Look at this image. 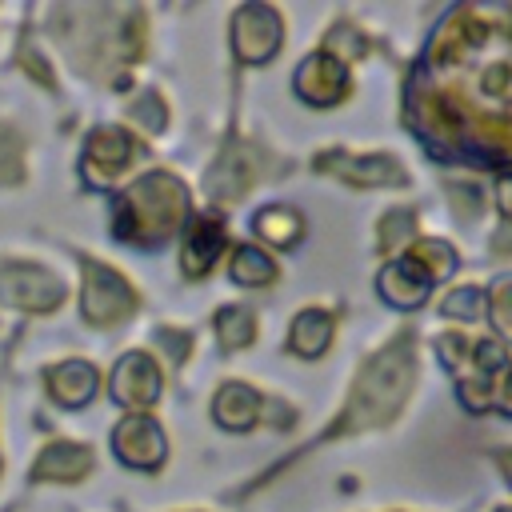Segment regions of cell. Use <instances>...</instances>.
<instances>
[{
    "mask_svg": "<svg viewBox=\"0 0 512 512\" xmlns=\"http://www.w3.org/2000/svg\"><path fill=\"white\" fill-rule=\"evenodd\" d=\"M480 308H484V296H480V288H456L444 304H440V312L444 316H460V320H476L480 316Z\"/></svg>",
    "mask_w": 512,
    "mask_h": 512,
    "instance_id": "obj_23",
    "label": "cell"
},
{
    "mask_svg": "<svg viewBox=\"0 0 512 512\" xmlns=\"http://www.w3.org/2000/svg\"><path fill=\"white\" fill-rule=\"evenodd\" d=\"M24 176V144L12 128L0 124V184H16Z\"/></svg>",
    "mask_w": 512,
    "mask_h": 512,
    "instance_id": "obj_22",
    "label": "cell"
},
{
    "mask_svg": "<svg viewBox=\"0 0 512 512\" xmlns=\"http://www.w3.org/2000/svg\"><path fill=\"white\" fill-rule=\"evenodd\" d=\"M88 468H92L88 448H80V444H52V448L40 452L32 476L36 480H64L68 484V480H80Z\"/></svg>",
    "mask_w": 512,
    "mask_h": 512,
    "instance_id": "obj_15",
    "label": "cell"
},
{
    "mask_svg": "<svg viewBox=\"0 0 512 512\" xmlns=\"http://www.w3.org/2000/svg\"><path fill=\"white\" fill-rule=\"evenodd\" d=\"M384 224H388V228H380V248L392 252V248L412 232V212H408V208H396V212H388Z\"/></svg>",
    "mask_w": 512,
    "mask_h": 512,
    "instance_id": "obj_25",
    "label": "cell"
},
{
    "mask_svg": "<svg viewBox=\"0 0 512 512\" xmlns=\"http://www.w3.org/2000/svg\"><path fill=\"white\" fill-rule=\"evenodd\" d=\"M212 412H216V420H220L224 428H236V432H240V428L256 424V416H260V396H256L248 384L232 380V384H224V388L216 392Z\"/></svg>",
    "mask_w": 512,
    "mask_h": 512,
    "instance_id": "obj_16",
    "label": "cell"
},
{
    "mask_svg": "<svg viewBox=\"0 0 512 512\" xmlns=\"http://www.w3.org/2000/svg\"><path fill=\"white\" fill-rule=\"evenodd\" d=\"M128 116H132L136 124H144L148 132H160V128H164V104H160V96H144V100H136V104L128 108Z\"/></svg>",
    "mask_w": 512,
    "mask_h": 512,
    "instance_id": "obj_26",
    "label": "cell"
},
{
    "mask_svg": "<svg viewBox=\"0 0 512 512\" xmlns=\"http://www.w3.org/2000/svg\"><path fill=\"white\" fill-rule=\"evenodd\" d=\"M500 212H504V216L512 220V176H508V180L500 184Z\"/></svg>",
    "mask_w": 512,
    "mask_h": 512,
    "instance_id": "obj_30",
    "label": "cell"
},
{
    "mask_svg": "<svg viewBox=\"0 0 512 512\" xmlns=\"http://www.w3.org/2000/svg\"><path fill=\"white\" fill-rule=\"evenodd\" d=\"M328 340H332V316L328 312H316V308L300 312L296 324H292V332H288V348L296 356H320L328 348Z\"/></svg>",
    "mask_w": 512,
    "mask_h": 512,
    "instance_id": "obj_17",
    "label": "cell"
},
{
    "mask_svg": "<svg viewBox=\"0 0 512 512\" xmlns=\"http://www.w3.org/2000/svg\"><path fill=\"white\" fill-rule=\"evenodd\" d=\"M252 228L264 236V240H272V244H296L300 240V232H304V224H300V212H292V208H284V204H272V208H264L256 220H252Z\"/></svg>",
    "mask_w": 512,
    "mask_h": 512,
    "instance_id": "obj_18",
    "label": "cell"
},
{
    "mask_svg": "<svg viewBox=\"0 0 512 512\" xmlns=\"http://www.w3.org/2000/svg\"><path fill=\"white\" fill-rule=\"evenodd\" d=\"M0 300L24 312H48L64 300V288L56 276H48L36 264H4L0 268Z\"/></svg>",
    "mask_w": 512,
    "mask_h": 512,
    "instance_id": "obj_4",
    "label": "cell"
},
{
    "mask_svg": "<svg viewBox=\"0 0 512 512\" xmlns=\"http://www.w3.org/2000/svg\"><path fill=\"white\" fill-rule=\"evenodd\" d=\"M412 260L428 272V276H448L456 268V252L444 244V240H420L412 248Z\"/></svg>",
    "mask_w": 512,
    "mask_h": 512,
    "instance_id": "obj_21",
    "label": "cell"
},
{
    "mask_svg": "<svg viewBox=\"0 0 512 512\" xmlns=\"http://www.w3.org/2000/svg\"><path fill=\"white\" fill-rule=\"evenodd\" d=\"M280 44V16L268 4H248L232 20V48L244 64H260Z\"/></svg>",
    "mask_w": 512,
    "mask_h": 512,
    "instance_id": "obj_5",
    "label": "cell"
},
{
    "mask_svg": "<svg viewBox=\"0 0 512 512\" xmlns=\"http://www.w3.org/2000/svg\"><path fill=\"white\" fill-rule=\"evenodd\" d=\"M328 48H344V60L364 56V40H360V36H340V28L328 36Z\"/></svg>",
    "mask_w": 512,
    "mask_h": 512,
    "instance_id": "obj_27",
    "label": "cell"
},
{
    "mask_svg": "<svg viewBox=\"0 0 512 512\" xmlns=\"http://www.w3.org/2000/svg\"><path fill=\"white\" fill-rule=\"evenodd\" d=\"M492 320L512 340V276H500L492 284Z\"/></svg>",
    "mask_w": 512,
    "mask_h": 512,
    "instance_id": "obj_24",
    "label": "cell"
},
{
    "mask_svg": "<svg viewBox=\"0 0 512 512\" xmlns=\"http://www.w3.org/2000/svg\"><path fill=\"white\" fill-rule=\"evenodd\" d=\"M220 252H224V224L212 220V216L192 220L188 244H184V272H188V276H204V272L216 264Z\"/></svg>",
    "mask_w": 512,
    "mask_h": 512,
    "instance_id": "obj_13",
    "label": "cell"
},
{
    "mask_svg": "<svg viewBox=\"0 0 512 512\" xmlns=\"http://www.w3.org/2000/svg\"><path fill=\"white\" fill-rule=\"evenodd\" d=\"M48 392H52L60 404H68V408H80V404H88L92 392H96V368L84 364V360H64V364H56V368L48 372Z\"/></svg>",
    "mask_w": 512,
    "mask_h": 512,
    "instance_id": "obj_14",
    "label": "cell"
},
{
    "mask_svg": "<svg viewBox=\"0 0 512 512\" xmlns=\"http://www.w3.org/2000/svg\"><path fill=\"white\" fill-rule=\"evenodd\" d=\"M428 280L432 276L412 256H404V260H396V264H388L380 272V296L388 304H396V308H412V304H420L428 296Z\"/></svg>",
    "mask_w": 512,
    "mask_h": 512,
    "instance_id": "obj_12",
    "label": "cell"
},
{
    "mask_svg": "<svg viewBox=\"0 0 512 512\" xmlns=\"http://www.w3.org/2000/svg\"><path fill=\"white\" fill-rule=\"evenodd\" d=\"M296 92L312 104H336L344 92H348V72H344V60H332V56H312L304 60V68L296 72Z\"/></svg>",
    "mask_w": 512,
    "mask_h": 512,
    "instance_id": "obj_10",
    "label": "cell"
},
{
    "mask_svg": "<svg viewBox=\"0 0 512 512\" xmlns=\"http://www.w3.org/2000/svg\"><path fill=\"white\" fill-rule=\"evenodd\" d=\"M416 364H412V348L408 336H400L396 344H388L384 352H376L364 372L352 384V396L340 412V420L328 428V436H344V432H360L372 424H384L388 416H396V408L404 404L408 388H412Z\"/></svg>",
    "mask_w": 512,
    "mask_h": 512,
    "instance_id": "obj_1",
    "label": "cell"
},
{
    "mask_svg": "<svg viewBox=\"0 0 512 512\" xmlns=\"http://www.w3.org/2000/svg\"><path fill=\"white\" fill-rule=\"evenodd\" d=\"M188 212V196L184 184L168 172H148L144 180H136L116 208V232L124 240L136 244H160L176 232V224Z\"/></svg>",
    "mask_w": 512,
    "mask_h": 512,
    "instance_id": "obj_2",
    "label": "cell"
},
{
    "mask_svg": "<svg viewBox=\"0 0 512 512\" xmlns=\"http://www.w3.org/2000/svg\"><path fill=\"white\" fill-rule=\"evenodd\" d=\"M216 332H220V344L224 348H244V344H252L256 340V316L248 312V308H224L220 316H216Z\"/></svg>",
    "mask_w": 512,
    "mask_h": 512,
    "instance_id": "obj_20",
    "label": "cell"
},
{
    "mask_svg": "<svg viewBox=\"0 0 512 512\" xmlns=\"http://www.w3.org/2000/svg\"><path fill=\"white\" fill-rule=\"evenodd\" d=\"M112 396L128 408H144L160 396V368L148 352H128L112 372Z\"/></svg>",
    "mask_w": 512,
    "mask_h": 512,
    "instance_id": "obj_7",
    "label": "cell"
},
{
    "mask_svg": "<svg viewBox=\"0 0 512 512\" xmlns=\"http://www.w3.org/2000/svg\"><path fill=\"white\" fill-rule=\"evenodd\" d=\"M84 268V292H80V308L92 324H120L132 308H136V292L128 288V280L96 260H80Z\"/></svg>",
    "mask_w": 512,
    "mask_h": 512,
    "instance_id": "obj_3",
    "label": "cell"
},
{
    "mask_svg": "<svg viewBox=\"0 0 512 512\" xmlns=\"http://www.w3.org/2000/svg\"><path fill=\"white\" fill-rule=\"evenodd\" d=\"M316 168L356 184V188H372V184H400L404 172L392 156H340V152H324L316 156Z\"/></svg>",
    "mask_w": 512,
    "mask_h": 512,
    "instance_id": "obj_8",
    "label": "cell"
},
{
    "mask_svg": "<svg viewBox=\"0 0 512 512\" xmlns=\"http://www.w3.org/2000/svg\"><path fill=\"white\" fill-rule=\"evenodd\" d=\"M228 272H232L236 284H248V288H264V284L276 280V264L264 252H256V248H240L232 256V268Z\"/></svg>",
    "mask_w": 512,
    "mask_h": 512,
    "instance_id": "obj_19",
    "label": "cell"
},
{
    "mask_svg": "<svg viewBox=\"0 0 512 512\" xmlns=\"http://www.w3.org/2000/svg\"><path fill=\"white\" fill-rule=\"evenodd\" d=\"M256 180V152L252 148H244V144H232L224 156H220V164L208 172V192L216 196V200H236L240 192H248V184Z\"/></svg>",
    "mask_w": 512,
    "mask_h": 512,
    "instance_id": "obj_11",
    "label": "cell"
},
{
    "mask_svg": "<svg viewBox=\"0 0 512 512\" xmlns=\"http://www.w3.org/2000/svg\"><path fill=\"white\" fill-rule=\"evenodd\" d=\"M492 404H500L508 416H512V368L500 376V384H496V396H492Z\"/></svg>",
    "mask_w": 512,
    "mask_h": 512,
    "instance_id": "obj_29",
    "label": "cell"
},
{
    "mask_svg": "<svg viewBox=\"0 0 512 512\" xmlns=\"http://www.w3.org/2000/svg\"><path fill=\"white\" fill-rule=\"evenodd\" d=\"M500 512H512V508H500Z\"/></svg>",
    "mask_w": 512,
    "mask_h": 512,
    "instance_id": "obj_32",
    "label": "cell"
},
{
    "mask_svg": "<svg viewBox=\"0 0 512 512\" xmlns=\"http://www.w3.org/2000/svg\"><path fill=\"white\" fill-rule=\"evenodd\" d=\"M160 344L168 348L172 360H184V352H188V336H184V332H168V328H164V332H160Z\"/></svg>",
    "mask_w": 512,
    "mask_h": 512,
    "instance_id": "obj_28",
    "label": "cell"
},
{
    "mask_svg": "<svg viewBox=\"0 0 512 512\" xmlns=\"http://www.w3.org/2000/svg\"><path fill=\"white\" fill-rule=\"evenodd\" d=\"M112 440H116V456L132 468H156L164 460V432L148 416H128Z\"/></svg>",
    "mask_w": 512,
    "mask_h": 512,
    "instance_id": "obj_9",
    "label": "cell"
},
{
    "mask_svg": "<svg viewBox=\"0 0 512 512\" xmlns=\"http://www.w3.org/2000/svg\"><path fill=\"white\" fill-rule=\"evenodd\" d=\"M132 152H136V144H132L128 132H120V128L92 132V140L84 148V172H88V180L92 184H112L132 164Z\"/></svg>",
    "mask_w": 512,
    "mask_h": 512,
    "instance_id": "obj_6",
    "label": "cell"
},
{
    "mask_svg": "<svg viewBox=\"0 0 512 512\" xmlns=\"http://www.w3.org/2000/svg\"><path fill=\"white\" fill-rule=\"evenodd\" d=\"M500 464H504V468H508V476H512V452H504V456H500Z\"/></svg>",
    "mask_w": 512,
    "mask_h": 512,
    "instance_id": "obj_31",
    "label": "cell"
}]
</instances>
